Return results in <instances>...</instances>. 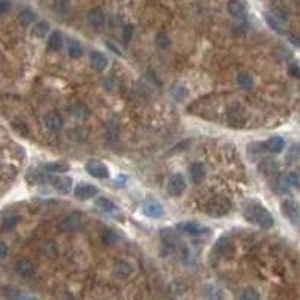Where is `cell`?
I'll return each instance as SVG.
<instances>
[{
	"mask_svg": "<svg viewBox=\"0 0 300 300\" xmlns=\"http://www.w3.org/2000/svg\"><path fill=\"white\" fill-rule=\"evenodd\" d=\"M248 219L260 225L261 228H272L275 225V221L272 213L267 210L266 207L260 206V204H251L248 207Z\"/></svg>",
	"mask_w": 300,
	"mask_h": 300,
	"instance_id": "1",
	"label": "cell"
},
{
	"mask_svg": "<svg viewBox=\"0 0 300 300\" xmlns=\"http://www.w3.org/2000/svg\"><path fill=\"white\" fill-rule=\"evenodd\" d=\"M206 213L212 218H224L230 213L231 210V201L225 197H213L206 203V207H204Z\"/></svg>",
	"mask_w": 300,
	"mask_h": 300,
	"instance_id": "2",
	"label": "cell"
},
{
	"mask_svg": "<svg viewBox=\"0 0 300 300\" xmlns=\"http://www.w3.org/2000/svg\"><path fill=\"white\" fill-rule=\"evenodd\" d=\"M281 212L285 216L293 225H299L300 222V210H299V204L294 200H284L281 203Z\"/></svg>",
	"mask_w": 300,
	"mask_h": 300,
	"instance_id": "3",
	"label": "cell"
},
{
	"mask_svg": "<svg viewBox=\"0 0 300 300\" xmlns=\"http://www.w3.org/2000/svg\"><path fill=\"white\" fill-rule=\"evenodd\" d=\"M167 191L171 197H180L186 191V180L180 173H174L167 183Z\"/></svg>",
	"mask_w": 300,
	"mask_h": 300,
	"instance_id": "4",
	"label": "cell"
},
{
	"mask_svg": "<svg viewBox=\"0 0 300 300\" xmlns=\"http://www.w3.org/2000/svg\"><path fill=\"white\" fill-rule=\"evenodd\" d=\"M81 222H83L81 213H80V212H75V213L68 215L66 218H63L60 222H59V228H60V231H63V233H72V231H77L78 228L81 227Z\"/></svg>",
	"mask_w": 300,
	"mask_h": 300,
	"instance_id": "5",
	"label": "cell"
},
{
	"mask_svg": "<svg viewBox=\"0 0 300 300\" xmlns=\"http://www.w3.org/2000/svg\"><path fill=\"white\" fill-rule=\"evenodd\" d=\"M177 230L183 234H188V236H203V234L209 233L207 227L197 222V221H185V222H179Z\"/></svg>",
	"mask_w": 300,
	"mask_h": 300,
	"instance_id": "6",
	"label": "cell"
},
{
	"mask_svg": "<svg viewBox=\"0 0 300 300\" xmlns=\"http://www.w3.org/2000/svg\"><path fill=\"white\" fill-rule=\"evenodd\" d=\"M86 171L89 174L95 179H108L110 177V171H108V167L101 162V161H96V159H90L87 164H86Z\"/></svg>",
	"mask_w": 300,
	"mask_h": 300,
	"instance_id": "7",
	"label": "cell"
},
{
	"mask_svg": "<svg viewBox=\"0 0 300 300\" xmlns=\"http://www.w3.org/2000/svg\"><path fill=\"white\" fill-rule=\"evenodd\" d=\"M98 192H99V189L92 183H78L74 189L75 198L81 200V201H86V200L96 197Z\"/></svg>",
	"mask_w": 300,
	"mask_h": 300,
	"instance_id": "8",
	"label": "cell"
},
{
	"mask_svg": "<svg viewBox=\"0 0 300 300\" xmlns=\"http://www.w3.org/2000/svg\"><path fill=\"white\" fill-rule=\"evenodd\" d=\"M227 11L233 18L239 20V21H245L248 18V11L245 5L240 3L239 0H230L227 3Z\"/></svg>",
	"mask_w": 300,
	"mask_h": 300,
	"instance_id": "9",
	"label": "cell"
},
{
	"mask_svg": "<svg viewBox=\"0 0 300 300\" xmlns=\"http://www.w3.org/2000/svg\"><path fill=\"white\" fill-rule=\"evenodd\" d=\"M15 270H17V273L23 278H32L36 272V267H35V264L32 260L20 258L17 263H15Z\"/></svg>",
	"mask_w": 300,
	"mask_h": 300,
	"instance_id": "10",
	"label": "cell"
},
{
	"mask_svg": "<svg viewBox=\"0 0 300 300\" xmlns=\"http://www.w3.org/2000/svg\"><path fill=\"white\" fill-rule=\"evenodd\" d=\"M44 125H45L47 129L56 132V131H60L63 128V119L59 113L50 111V113H47L44 116Z\"/></svg>",
	"mask_w": 300,
	"mask_h": 300,
	"instance_id": "11",
	"label": "cell"
},
{
	"mask_svg": "<svg viewBox=\"0 0 300 300\" xmlns=\"http://www.w3.org/2000/svg\"><path fill=\"white\" fill-rule=\"evenodd\" d=\"M188 171H189V177H191V180L197 185L201 183L204 180V177H206V168H204V164H201V162H192L191 165H189Z\"/></svg>",
	"mask_w": 300,
	"mask_h": 300,
	"instance_id": "12",
	"label": "cell"
},
{
	"mask_svg": "<svg viewBox=\"0 0 300 300\" xmlns=\"http://www.w3.org/2000/svg\"><path fill=\"white\" fill-rule=\"evenodd\" d=\"M51 183L54 186L56 191L62 192V194H69L72 191V179L68 176H59V177H53Z\"/></svg>",
	"mask_w": 300,
	"mask_h": 300,
	"instance_id": "13",
	"label": "cell"
},
{
	"mask_svg": "<svg viewBox=\"0 0 300 300\" xmlns=\"http://www.w3.org/2000/svg\"><path fill=\"white\" fill-rule=\"evenodd\" d=\"M284 147H285V141H284V138L279 137V135L270 137V138L264 143V149H266L267 152H270V153H275V155H276V153H281V152L284 150Z\"/></svg>",
	"mask_w": 300,
	"mask_h": 300,
	"instance_id": "14",
	"label": "cell"
},
{
	"mask_svg": "<svg viewBox=\"0 0 300 300\" xmlns=\"http://www.w3.org/2000/svg\"><path fill=\"white\" fill-rule=\"evenodd\" d=\"M161 240L162 245L167 251H174L177 246V237H176V233L170 230V228H164L161 231Z\"/></svg>",
	"mask_w": 300,
	"mask_h": 300,
	"instance_id": "15",
	"label": "cell"
},
{
	"mask_svg": "<svg viewBox=\"0 0 300 300\" xmlns=\"http://www.w3.org/2000/svg\"><path fill=\"white\" fill-rule=\"evenodd\" d=\"M258 168H260V171L263 173V174L272 176V174H276V173H278L279 164H278L276 159H273V158H264V159H261Z\"/></svg>",
	"mask_w": 300,
	"mask_h": 300,
	"instance_id": "16",
	"label": "cell"
},
{
	"mask_svg": "<svg viewBox=\"0 0 300 300\" xmlns=\"http://www.w3.org/2000/svg\"><path fill=\"white\" fill-rule=\"evenodd\" d=\"M87 23L92 27H102L105 23V15L102 12V9L99 8H93L87 12Z\"/></svg>",
	"mask_w": 300,
	"mask_h": 300,
	"instance_id": "17",
	"label": "cell"
},
{
	"mask_svg": "<svg viewBox=\"0 0 300 300\" xmlns=\"http://www.w3.org/2000/svg\"><path fill=\"white\" fill-rule=\"evenodd\" d=\"M90 65H92V68H93L95 71L102 72V71H105V68H107V65H108V60H107V57H105L102 53H99V51H92V53H90Z\"/></svg>",
	"mask_w": 300,
	"mask_h": 300,
	"instance_id": "18",
	"label": "cell"
},
{
	"mask_svg": "<svg viewBox=\"0 0 300 300\" xmlns=\"http://www.w3.org/2000/svg\"><path fill=\"white\" fill-rule=\"evenodd\" d=\"M143 212L149 216V218H153V219H158L164 215V207L161 203L158 201H150V203H146L144 207H143Z\"/></svg>",
	"mask_w": 300,
	"mask_h": 300,
	"instance_id": "19",
	"label": "cell"
},
{
	"mask_svg": "<svg viewBox=\"0 0 300 300\" xmlns=\"http://www.w3.org/2000/svg\"><path fill=\"white\" fill-rule=\"evenodd\" d=\"M95 204H96V207L104 212V213H116L117 212V206H116V203L113 200H110L107 197H99L96 198V201H95Z\"/></svg>",
	"mask_w": 300,
	"mask_h": 300,
	"instance_id": "20",
	"label": "cell"
},
{
	"mask_svg": "<svg viewBox=\"0 0 300 300\" xmlns=\"http://www.w3.org/2000/svg\"><path fill=\"white\" fill-rule=\"evenodd\" d=\"M132 272H134L132 263L126 261V260H116V263H114V273L116 275L126 278V276L132 275Z\"/></svg>",
	"mask_w": 300,
	"mask_h": 300,
	"instance_id": "21",
	"label": "cell"
},
{
	"mask_svg": "<svg viewBox=\"0 0 300 300\" xmlns=\"http://www.w3.org/2000/svg\"><path fill=\"white\" fill-rule=\"evenodd\" d=\"M170 95H171V98L174 99L176 102H183L188 98L189 92H188V89L183 84L174 83L170 87Z\"/></svg>",
	"mask_w": 300,
	"mask_h": 300,
	"instance_id": "22",
	"label": "cell"
},
{
	"mask_svg": "<svg viewBox=\"0 0 300 300\" xmlns=\"http://www.w3.org/2000/svg\"><path fill=\"white\" fill-rule=\"evenodd\" d=\"M213 249H215V252H218V254H221V255H227L228 252L233 251V243L228 237H219L216 240Z\"/></svg>",
	"mask_w": 300,
	"mask_h": 300,
	"instance_id": "23",
	"label": "cell"
},
{
	"mask_svg": "<svg viewBox=\"0 0 300 300\" xmlns=\"http://www.w3.org/2000/svg\"><path fill=\"white\" fill-rule=\"evenodd\" d=\"M71 168V165L66 161H54L44 165V171L47 173H66Z\"/></svg>",
	"mask_w": 300,
	"mask_h": 300,
	"instance_id": "24",
	"label": "cell"
},
{
	"mask_svg": "<svg viewBox=\"0 0 300 300\" xmlns=\"http://www.w3.org/2000/svg\"><path fill=\"white\" fill-rule=\"evenodd\" d=\"M48 30H50V24L47 23V21H44V20H41V21H36V24L32 27V36L33 38H44V36H47L48 35Z\"/></svg>",
	"mask_w": 300,
	"mask_h": 300,
	"instance_id": "25",
	"label": "cell"
},
{
	"mask_svg": "<svg viewBox=\"0 0 300 300\" xmlns=\"http://www.w3.org/2000/svg\"><path fill=\"white\" fill-rule=\"evenodd\" d=\"M263 17H264L266 23L269 24V27H270L272 30L278 32V33H282V32H284V24H282V23H284V21H281L279 18H276L272 12H264Z\"/></svg>",
	"mask_w": 300,
	"mask_h": 300,
	"instance_id": "26",
	"label": "cell"
},
{
	"mask_svg": "<svg viewBox=\"0 0 300 300\" xmlns=\"http://www.w3.org/2000/svg\"><path fill=\"white\" fill-rule=\"evenodd\" d=\"M18 21H20L23 26L33 24V23L36 21V14L32 11V9L26 8V9H23V11L18 14Z\"/></svg>",
	"mask_w": 300,
	"mask_h": 300,
	"instance_id": "27",
	"label": "cell"
},
{
	"mask_svg": "<svg viewBox=\"0 0 300 300\" xmlns=\"http://www.w3.org/2000/svg\"><path fill=\"white\" fill-rule=\"evenodd\" d=\"M62 44H63V38H62V33L57 30L51 32V35L48 36V48L51 51H57L62 48Z\"/></svg>",
	"mask_w": 300,
	"mask_h": 300,
	"instance_id": "28",
	"label": "cell"
},
{
	"mask_svg": "<svg viewBox=\"0 0 300 300\" xmlns=\"http://www.w3.org/2000/svg\"><path fill=\"white\" fill-rule=\"evenodd\" d=\"M27 180L30 183H45L47 180H50V179L47 177V174L41 170H30L27 173Z\"/></svg>",
	"mask_w": 300,
	"mask_h": 300,
	"instance_id": "29",
	"label": "cell"
},
{
	"mask_svg": "<svg viewBox=\"0 0 300 300\" xmlns=\"http://www.w3.org/2000/svg\"><path fill=\"white\" fill-rule=\"evenodd\" d=\"M101 240L105 243V245H108V246H111V245H114V243H117L119 242V234L116 233V231H113V230H104L102 233H101Z\"/></svg>",
	"mask_w": 300,
	"mask_h": 300,
	"instance_id": "30",
	"label": "cell"
},
{
	"mask_svg": "<svg viewBox=\"0 0 300 300\" xmlns=\"http://www.w3.org/2000/svg\"><path fill=\"white\" fill-rule=\"evenodd\" d=\"M237 84L243 90H251L252 86H254V80H252V77L248 72H240L237 75Z\"/></svg>",
	"mask_w": 300,
	"mask_h": 300,
	"instance_id": "31",
	"label": "cell"
},
{
	"mask_svg": "<svg viewBox=\"0 0 300 300\" xmlns=\"http://www.w3.org/2000/svg\"><path fill=\"white\" fill-rule=\"evenodd\" d=\"M42 252H44V255H45L47 258H56V257H57V252H59V248H57V245H56L53 240H48V242L44 243Z\"/></svg>",
	"mask_w": 300,
	"mask_h": 300,
	"instance_id": "32",
	"label": "cell"
},
{
	"mask_svg": "<svg viewBox=\"0 0 300 300\" xmlns=\"http://www.w3.org/2000/svg\"><path fill=\"white\" fill-rule=\"evenodd\" d=\"M68 53L72 59H78L83 56V45L78 41H71L68 45Z\"/></svg>",
	"mask_w": 300,
	"mask_h": 300,
	"instance_id": "33",
	"label": "cell"
},
{
	"mask_svg": "<svg viewBox=\"0 0 300 300\" xmlns=\"http://www.w3.org/2000/svg\"><path fill=\"white\" fill-rule=\"evenodd\" d=\"M72 116L75 117V119H78V120H83L84 117H87L89 116V110H87V107L86 105H83V104H77V105H74V108H72Z\"/></svg>",
	"mask_w": 300,
	"mask_h": 300,
	"instance_id": "34",
	"label": "cell"
},
{
	"mask_svg": "<svg viewBox=\"0 0 300 300\" xmlns=\"http://www.w3.org/2000/svg\"><path fill=\"white\" fill-rule=\"evenodd\" d=\"M239 299H243V300H258L260 299V293L254 288H243L239 294H237Z\"/></svg>",
	"mask_w": 300,
	"mask_h": 300,
	"instance_id": "35",
	"label": "cell"
},
{
	"mask_svg": "<svg viewBox=\"0 0 300 300\" xmlns=\"http://www.w3.org/2000/svg\"><path fill=\"white\" fill-rule=\"evenodd\" d=\"M20 221H21V218H20L18 215L6 216V218L3 219V222H2V227H3L5 230H12V228H15V227L20 224Z\"/></svg>",
	"mask_w": 300,
	"mask_h": 300,
	"instance_id": "36",
	"label": "cell"
},
{
	"mask_svg": "<svg viewBox=\"0 0 300 300\" xmlns=\"http://www.w3.org/2000/svg\"><path fill=\"white\" fill-rule=\"evenodd\" d=\"M155 42H156L158 48H161V50H167L168 47L171 45V39H170L168 35H165V33H159V35H158L156 39H155Z\"/></svg>",
	"mask_w": 300,
	"mask_h": 300,
	"instance_id": "37",
	"label": "cell"
},
{
	"mask_svg": "<svg viewBox=\"0 0 300 300\" xmlns=\"http://www.w3.org/2000/svg\"><path fill=\"white\" fill-rule=\"evenodd\" d=\"M53 6L57 14H66L69 11V0H53Z\"/></svg>",
	"mask_w": 300,
	"mask_h": 300,
	"instance_id": "38",
	"label": "cell"
},
{
	"mask_svg": "<svg viewBox=\"0 0 300 300\" xmlns=\"http://www.w3.org/2000/svg\"><path fill=\"white\" fill-rule=\"evenodd\" d=\"M299 155H300L299 146H297V144L290 146V147H288V152H287V162H290V164L296 162V161L299 159Z\"/></svg>",
	"mask_w": 300,
	"mask_h": 300,
	"instance_id": "39",
	"label": "cell"
},
{
	"mask_svg": "<svg viewBox=\"0 0 300 300\" xmlns=\"http://www.w3.org/2000/svg\"><path fill=\"white\" fill-rule=\"evenodd\" d=\"M272 14L275 15L276 18H279L281 21H285L288 18V11L285 8H282V6H273Z\"/></svg>",
	"mask_w": 300,
	"mask_h": 300,
	"instance_id": "40",
	"label": "cell"
},
{
	"mask_svg": "<svg viewBox=\"0 0 300 300\" xmlns=\"http://www.w3.org/2000/svg\"><path fill=\"white\" fill-rule=\"evenodd\" d=\"M5 294L8 297H12V299H30L32 297L30 294H26V293H23V291H20L17 288H8L5 291Z\"/></svg>",
	"mask_w": 300,
	"mask_h": 300,
	"instance_id": "41",
	"label": "cell"
},
{
	"mask_svg": "<svg viewBox=\"0 0 300 300\" xmlns=\"http://www.w3.org/2000/svg\"><path fill=\"white\" fill-rule=\"evenodd\" d=\"M285 180H287L288 188H293V189L299 188V176H297V173H294V171L288 173V174L285 176Z\"/></svg>",
	"mask_w": 300,
	"mask_h": 300,
	"instance_id": "42",
	"label": "cell"
},
{
	"mask_svg": "<svg viewBox=\"0 0 300 300\" xmlns=\"http://www.w3.org/2000/svg\"><path fill=\"white\" fill-rule=\"evenodd\" d=\"M122 35H123V39H125L126 42H128V41L132 38V35H134V27H132L131 24H126V26H123Z\"/></svg>",
	"mask_w": 300,
	"mask_h": 300,
	"instance_id": "43",
	"label": "cell"
},
{
	"mask_svg": "<svg viewBox=\"0 0 300 300\" xmlns=\"http://www.w3.org/2000/svg\"><path fill=\"white\" fill-rule=\"evenodd\" d=\"M126 185H128V176L126 174H119L114 179V186L116 188H125Z\"/></svg>",
	"mask_w": 300,
	"mask_h": 300,
	"instance_id": "44",
	"label": "cell"
},
{
	"mask_svg": "<svg viewBox=\"0 0 300 300\" xmlns=\"http://www.w3.org/2000/svg\"><path fill=\"white\" fill-rule=\"evenodd\" d=\"M11 9V0H0V14H6Z\"/></svg>",
	"mask_w": 300,
	"mask_h": 300,
	"instance_id": "45",
	"label": "cell"
},
{
	"mask_svg": "<svg viewBox=\"0 0 300 300\" xmlns=\"http://www.w3.org/2000/svg\"><path fill=\"white\" fill-rule=\"evenodd\" d=\"M288 72H290L294 78H299V77H300V69H299L297 63H291V65L288 66Z\"/></svg>",
	"mask_w": 300,
	"mask_h": 300,
	"instance_id": "46",
	"label": "cell"
},
{
	"mask_svg": "<svg viewBox=\"0 0 300 300\" xmlns=\"http://www.w3.org/2000/svg\"><path fill=\"white\" fill-rule=\"evenodd\" d=\"M8 252H9L8 245L5 242H0V260H3L8 255Z\"/></svg>",
	"mask_w": 300,
	"mask_h": 300,
	"instance_id": "47",
	"label": "cell"
},
{
	"mask_svg": "<svg viewBox=\"0 0 300 300\" xmlns=\"http://www.w3.org/2000/svg\"><path fill=\"white\" fill-rule=\"evenodd\" d=\"M287 39H288L294 47H299V45H300L299 38H297V35H294V33H287Z\"/></svg>",
	"mask_w": 300,
	"mask_h": 300,
	"instance_id": "48",
	"label": "cell"
},
{
	"mask_svg": "<svg viewBox=\"0 0 300 300\" xmlns=\"http://www.w3.org/2000/svg\"><path fill=\"white\" fill-rule=\"evenodd\" d=\"M105 45H107L108 48L111 50V51H113L114 54H117V56H120V54H122V51H120V50L117 48V47H116V45H114L113 42H108V41H107V42H105Z\"/></svg>",
	"mask_w": 300,
	"mask_h": 300,
	"instance_id": "49",
	"label": "cell"
}]
</instances>
